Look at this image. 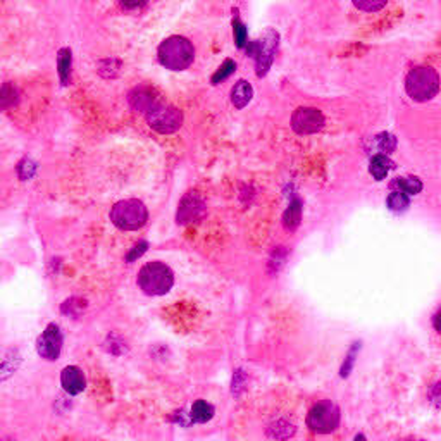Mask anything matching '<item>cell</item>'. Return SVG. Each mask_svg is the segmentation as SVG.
Masks as SVG:
<instances>
[{
  "label": "cell",
  "mask_w": 441,
  "mask_h": 441,
  "mask_svg": "<svg viewBox=\"0 0 441 441\" xmlns=\"http://www.w3.org/2000/svg\"><path fill=\"white\" fill-rule=\"evenodd\" d=\"M195 59V48L186 38L171 37L158 47V61L171 71H183L189 68Z\"/></svg>",
  "instance_id": "6da1fadb"
},
{
  "label": "cell",
  "mask_w": 441,
  "mask_h": 441,
  "mask_svg": "<svg viewBox=\"0 0 441 441\" xmlns=\"http://www.w3.org/2000/svg\"><path fill=\"white\" fill-rule=\"evenodd\" d=\"M172 271L162 262H148L138 272V285L147 295H165L172 288Z\"/></svg>",
  "instance_id": "7a4b0ae2"
},
{
  "label": "cell",
  "mask_w": 441,
  "mask_h": 441,
  "mask_svg": "<svg viewBox=\"0 0 441 441\" xmlns=\"http://www.w3.org/2000/svg\"><path fill=\"white\" fill-rule=\"evenodd\" d=\"M407 93L410 99L417 100V102H426L431 100L440 90V78L438 72L429 65H420V68L412 69L407 76L405 81Z\"/></svg>",
  "instance_id": "3957f363"
},
{
  "label": "cell",
  "mask_w": 441,
  "mask_h": 441,
  "mask_svg": "<svg viewBox=\"0 0 441 441\" xmlns=\"http://www.w3.org/2000/svg\"><path fill=\"white\" fill-rule=\"evenodd\" d=\"M148 219L147 207L136 198L121 200L110 210V220L116 224L119 229L134 231L140 229Z\"/></svg>",
  "instance_id": "277c9868"
},
{
  "label": "cell",
  "mask_w": 441,
  "mask_h": 441,
  "mask_svg": "<svg viewBox=\"0 0 441 441\" xmlns=\"http://www.w3.org/2000/svg\"><path fill=\"white\" fill-rule=\"evenodd\" d=\"M307 426L317 434H329L340 426V409L331 400L316 403L309 410Z\"/></svg>",
  "instance_id": "5b68a950"
},
{
  "label": "cell",
  "mask_w": 441,
  "mask_h": 441,
  "mask_svg": "<svg viewBox=\"0 0 441 441\" xmlns=\"http://www.w3.org/2000/svg\"><path fill=\"white\" fill-rule=\"evenodd\" d=\"M147 123L157 133H174L183 124L181 110L172 105L158 103L147 112Z\"/></svg>",
  "instance_id": "8992f818"
},
{
  "label": "cell",
  "mask_w": 441,
  "mask_h": 441,
  "mask_svg": "<svg viewBox=\"0 0 441 441\" xmlns=\"http://www.w3.org/2000/svg\"><path fill=\"white\" fill-rule=\"evenodd\" d=\"M276 43H278V33H272L269 31L262 40L258 41H252L248 45V54L255 55L257 57V72L258 76L265 74L271 65L272 57H274V52H276Z\"/></svg>",
  "instance_id": "52a82bcc"
},
{
  "label": "cell",
  "mask_w": 441,
  "mask_h": 441,
  "mask_svg": "<svg viewBox=\"0 0 441 441\" xmlns=\"http://www.w3.org/2000/svg\"><path fill=\"white\" fill-rule=\"evenodd\" d=\"M37 350L45 360H57L62 350V333L57 324H48L37 340Z\"/></svg>",
  "instance_id": "ba28073f"
},
{
  "label": "cell",
  "mask_w": 441,
  "mask_h": 441,
  "mask_svg": "<svg viewBox=\"0 0 441 441\" xmlns=\"http://www.w3.org/2000/svg\"><path fill=\"white\" fill-rule=\"evenodd\" d=\"M291 126L300 134H312L322 130L324 116L320 110L310 107H300L291 117Z\"/></svg>",
  "instance_id": "9c48e42d"
},
{
  "label": "cell",
  "mask_w": 441,
  "mask_h": 441,
  "mask_svg": "<svg viewBox=\"0 0 441 441\" xmlns=\"http://www.w3.org/2000/svg\"><path fill=\"white\" fill-rule=\"evenodd\" d=\"M205 212V203L200 198L196 193H188L185 198L181 200L178 207V216H176V220L179 224H188L193 223V220L200 219Z\"/></svg>",
  "instance_id": "30bf717a"
},
{
  "label": "cell",
  "mask_w": 441,
  "mask_h": 441,
  "mask_svg": "<svg viewBox=\"0 0 441 441\" xmlns=\"http://www.w3.org/2000/svg\"><path fill=\"white\" fill-rule=\"evenodd\" d=\"M61 384L69 395H79L86 386L85 374L76 365H68L61 372Z\"/></svg>",
  "instance_id": "8fae6325"
},
{
  "label": "cell",
  "mask_w": 441,
  "mask_h": 441,
  "mask_svg": "<svg viewBox=\"0 0 441 441\" xmlns=\"http://www.w3.org/2000/svg\"><path fill=\"white\" fill-rule=\"evenodd\" d=\"M130 103L133 109L138 110V112L147 114L148 110H152L161 102H158V95L154 90L140 86V88H134L133 92L130 93Z\"/></svg>",
  "instance_id": "7c38bea8"
},
{
  "label": "cell",
  "mask_w": 441,
  "mask_h": 441,
  "mask_svg": "<svg viewBox=\"0 0 441 441\" xmlns=\"http://www.w3.org/2000/svg\"><path fill=\"white\" fill-rule=\"evenodd\" d=\"M252 95H254V90H252V85L248 81H238L234 85L233 92H231V102L238 107V109H243L248 102L252 100Z\"/></svg>",
  "instance_id": "4fadbf2b"
},
{
  "label": "cell",
  "mask_w": 441,
  "mask_h": 441,
  "mask_svg": "<svg viewBox=\"0 0 441 441\" xmlns=\"http://www.w3.org/2000/svg\"><path fill=\"white\" fill-rule=\"evenodd\" d=\"M214 417V407L210 403L203 402V400H198L192 405V412H189V419L193 422L203 424L207 420H210Z\"/></svg>",
  "instance_id": "5bb4252c"
},
{
  "label": "cell",
  "mask_w": 441,
  "mask_h": 441,
  "mask_svg": "<svg viewBox=\"0 0 441 441\" xmlns=\"http://www.w3.org/2000/svg\"><path fill=\"white\" fill-rule=\"evenodd\" d=\"M19 102V92L12 83H6L0 86V110H7L17 105Z\"/></svg>",
  "instance_id": "9a60e30c"
},
{
  "label": "cell",
  "mask_w": 441,
  "mask_h": 441,
  "mask_svg": "<svg viewBox=\"0 0 441 441\" xmlns=\"http://www.w3.org/2000/svg\"><path fill=\"white\" fill-rule=\"evenodd\" d=\"M395 138L391 136L389 133H382L378 134V136L372 138L371 141V150L376 152L378 155H386L395 148Z\"/></svg>",
  "instance_id": "2e32d148"
},
{
  "label": "cell",
  "mask_w": 441,
  "mask_h": 441,
  "mask_svg": "<svg viewBox=\"0 0 441 441\" xmlns=\"http://www.w3.org/2000/svg\"><path fill=\"white\" fill-rule=\"evenodd\" d=\"M57 69L61 76L62 85H68L69 76H71V50L69 48H61L57 55Z\"/></svg>",
  "instance_id": "e0dca14e"
},
{
  "label": "cell",
  "mask_w": 441,
  "mask_h": 441,
  "mask_svg": "<svg viewBox=\"0 0 441 441\" xmlns=\"http://www.w3.org/2000/svg\"><path fill=\"white\" fill-rule=\"evenodd\" d=\"M391 161H389L386 155H374L371 161V164H369V171H371V174L374 176L376 179H382L386 178V174H388V171L391 169Z\"/></svg>",
  "instance_id": "ac0fdd59"
},
{
  "label": "cell",
  "mask_w": 441,
  "mask_h": 441,
  "mask_svg": "<svg viewBox=\"0 0 441 441\" xmlns=\"http://www.w3.org/2000/svg\"><path fill=\"white\" fill-rule=\"evenodd\" d=\"M300 217H302V203H300L298 198H295L289 203L288 209H286L285 226L288 227V229H295L300 223Z\"/></svg>",
  "instance_id": "d6986e66"
},
{
  "label": "cell",
  "mask_w": 441,
  "mask_h": 441,
  "mask_svg": "<svg viewBox=\"0 0 441 441\" xmlns=\"http://www.w3.org/2000/svg\"><path fill=\"white\" fill-rule=\"evenodd\" d=\"M393 188H398L402 193H419L422 188V183L417 178H398L391 183Z\"/></svg>",
  "instance_id": "ffe728a7"
},
{
  "label": "cell",
  "mask_w": 441,
  "mask_h": 441,
  "mask_svg": "<svg viewBox=\"0 0 441 441\" xmlns=\"http://www.w3.org/2000/svg\"><path fill=\"white\" fill-rule=\"evenodd\" d=\"M16 171H17V178H19L21 181H28V179L33 178L34 172H37V164H34L31 158H23V161L17 164Z\"/></svg>",
  "instance_id": "44dd1931"
},
{
  "label": "cell",
  "mask_w": 441,
  "mask_h": 441,
  "mask_svg": "<svg viewBox=\"0 0 441 441\" xmlns=\"http://www.w3.org/2000/svg\"><path fill=\"white\" fill-rule=\"evenodd\" d=\"M388 207L395 212H403L409 207V196L402 192H393L388 196Z\"/></svg>",
  "instance_id": "7402d4cb"
},
{
  "label": "cell",
  "mask_w": 441,
  "mask_h": 441,
  "mask_svg": "<svg viewBox=\"0 0 441 441\" xmlns=\"http://www.w3.org/2000/svg\"><path fill=\"white\" fill-rule=\"evenodd\" d=\"M234 69H236V64H234L231 59H227V61L223 62V65H220L219 69H217V72L214 74L212 78V83H219V81H224V79L227 78L229 74H233Z\"/></svg>",
  "instance_id": "603a6c76"
},
{
  "label": "cell",
  "mask_w": 441,
  "mask_h": 441,
  "mask_svg": "<svg viewBox=\"0 0 441 441\" xmlns=\"http://www.w3.org/2000/svg\"><path fill=\"white\" fill-rule=\"evenodd\" d=\"M355 7L365 12H374V10L382 9L386 6V0H353Z\"/></svg>",
  "instance_id": "cb8c5ba5"
},
{
  "label": "cell",
  "mask_w": 441,
  "mask_h": 441,
  "mask_svg": "<svg viewBox=\"0 0 441 441\" xmlns=\"http://www.w3.org/2000/svg\"><path fill=\"white\" fill-rule=\"evenodd\" d=\"M360 343H355L353 348H351L350 351H348L347 358H345V364L341 365V378H347L348 374H350V371L353 369V364H355V357H357V350L360 347H358Z\"/></svg>",
  "instance_id": "d4e9b609"
},
{
  "label": "cell",
  "mask_w": 441,
  "mask_h": 441,
  "mask_svg": "<svg viewBox=\"0 0 441 441\" xmlns=\"http://www.w3.org/2000/svg\"><path fill=\"white\" fill-rule=\"evenodd\" d=\"M233 30H234V40H236V45L240 48H243L245 43H247V28L240 23V19H234Z\"/></svg>",
  "instance_id": "484cf974"
},
{
  "label": "cell",
  "mask_w": 441,
  "mask_h": 441,
  "mask_svg": "<svg viewBox=\"0 0 441 441\" xmlns=\"http://www.w3.org/2000/svg\"><path fill=\"white\" fill-rule=\"evenodd\" d=\"M14 371H16V365L10 362V358H7V360H0V381L7 379L9 376H12Z\"/></svg>",
  "instance_id": "4316f807"
},
{
  "label": "cell",
  "mask_w": 441,
  "mask_h": 441,
  "mask_svg": "<svg viewBox=\"0 0 441 441\" xmlns=\"http://www.w3.org/2000/svg\"><path fill=\"white\" fill-rule=\"evenodd\" d=\"M147 241H140V243L136 245V247L133 248V250L130 252V254H127V260L130 262H133L134 258H138V257H141V254H143L145 250H147Z\"/></svg>",
  "instance_id": "83f0119b"
},
{
  "label": "cell",
  "mask_w": 441,
  "mask_h": 441,
  "mask_svg": "<svg viewBox=\"0 0 441 441\" xmlns=\"http://www.w3.org/2000/svg\"><path fill=\"white\" fill-rule=\"evenodd\" d=\"M121 6L127 7V9H136V7H141L147 3V0H119Z\"/></svg>",
  "instance_id": "f1b7e54d"
},
{
  "label": "cell",
  "mask_w": 441,
  "mask_h": 441,
  "mask_svg": "<svg viewBox=\"0 0 441 441\" xmlns=\"http://www.w3.org/2000/svg\"><path fill=\"white\" fill-rule=\"evenodd\" d=\"M353 441H365V438L362 436V434H358V436H355Z\"/></svg>",
  "instance_id": "f546056e"
},
{
  "label": "cell",
  "mask_w": 441,
  "mask_h": 441,
  "mask_svg": "<svg viewBox=\"0 0 441 441\" xmlns=\"http://www.w3.org/2000/svg\"><path fill=\"white\" fill-rule=\"evenodd\" d=\"M402 441H426V440H417V438H409V440H402Z\"/></svg>",
  "instance_id": "4dcf8cb0"
}]
</instances>
